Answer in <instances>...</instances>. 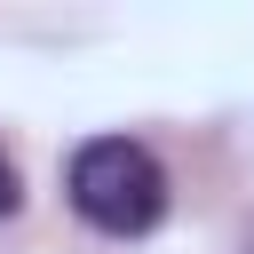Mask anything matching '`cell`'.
Segmentation results:
<instances>
[{"instance_id":"obj_1","label":"cell","mask_w":254,"mask_h":254,"mask_svg":"<svg viewBox=\"0 0 254 254\" xmlns=\"http://www.w3.org/2000/svg\"><path fill=\"white\" fill-rule=\"evenodd\" d=\"M71 206L111 230V238H143L159 214H167V167L135 143V135H95L71 151V175H64Z\"/></svg>"},{"instance_id":"obj_2","label":"cell","mask_w":254,"mask_h":254,"mask_svg":"<svg viewBox=\"0 0 254 254\" xmlns=\"http://www.w3.org/2000/svg\"><path fill=\"white\" fill-rule=\"evenodd\" d=\"M16 206H24V175H16V159L0 151V222H8Z\"/></svg>"}]
</instances>
